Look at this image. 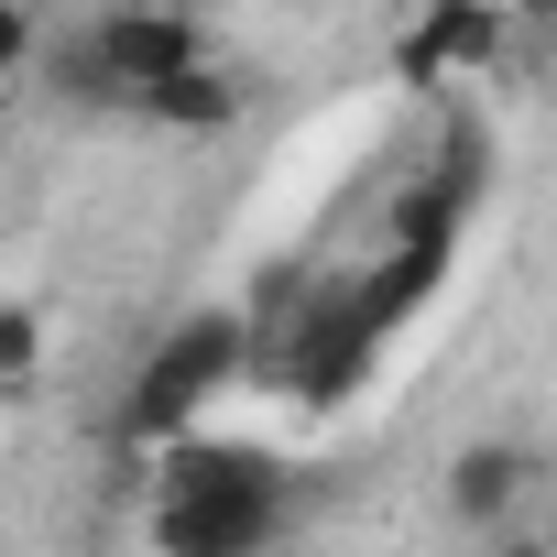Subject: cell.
Listing matches in <instances>:
<instances>
[{
	"instance_id": "3957f363",
	"label": "cell",
	"mask_w": 557,
	"mask_h": 557,
	"mask_svg": "<svg viewBox=\"0 0 557 557\" xmlns=\"http://www.w3.org/2000/svg\"><path fill=\"white\" fill-rule=\"evenodd\" d=\"M513 45V12H481V0H448V12H416L394 34V77L405 88H437V77H470Z\"/></svg>"
},
{
	"instance_id": "6da1fadb",
	"label": "cell",
	"mask_w": 557,
	"mask_h": 557,
	"mask_svg": "<svg viewBox=\"0 0 557 557\" xmlns=\"http://www.w3.org/2000/svg\"><path fill=\"white\" fill-rule=\"evenodd\" d=\"M296 524V470L251 437H186L153 481V557H262Z\"/></svg>"
},
{
	"instance_id": "9c48e42d",
	"label": "cell",
	"mask_w": 557,
	"mask_h": 557,
	"mask_svg": "<svg viewBox=\"0 0 557 557\" xmlns=\"http://www.w3.org/2000/svg\"><path fill=\"white\" fill-rule=\"evenodd\" d=\"M34 361H45V318L0 307V383H34Z\"/></svg>"
},
{
	"instance_id": "52a82bcc",
	"label": "cell",
	"mask_w": 557,
	"mask_h": 557,
	"mask_svg": "<svg viewBox=\"0 0 557 557\" xmlns=\"http://www.w3.org/2000/svg\"><path fill=\"white\" fill-rule=\"evenodd\" d=\"M143 121H164V132H230V121H240V77H230V66L164 77V88L143 99Z\"/></svg>"
},
{
	"instance_id": "277c9868",
	"label": "cell",
	"mask_w": 557,
	"mask_h": 557,
	"mask_svg": "<svg viewBox=\"0 0 557 557\" xmlns=\"http://www.w3.org/2000/svg\"><path fill=\"white\" fill-rule=\"evenodd\" d=\"M99 45H110L132 110H143L164 77H197V66H208V34H197L186 12H99Z\"/></svg>"
},
{
	"instance_id": "5b68a950",
	"label": "cell",
	"mask_w": 557,
	"mask_h": 557,
	"mask_svg": "<svg viewBox=\"0 0 557 557\" xmlns=\"http://www.w3.org/2000/svg\"><path fill=\"white\" fill-rule=\"evenodd\" d=\"M513 503H524V448H513V437H470V448L448 459V513L481 524V535H503Z\"/></svg>"
},
{
	"instance_id": "8fae6325",
	"label": "cell",
	"mask_w": 557,
	"mask_h": 557,
	"mask_svg": "<svg viewBox=\"0 0 557 557\" xmlns=\"http://www.w3.org/2000/svg\"><path fill=\"white\" fill-rule=\"evenodd\" d=\"M481 557H546V546H535V535H513V524H503V535H492V546H481Z\"/></svg>"
},
{
	"instance_id": "30bf717a",
	"label": "cell",
	"mask_w": 557,
	"mask_h": 557,
	"mask_svg": "<svg viewBox=\"0 0 557 557\" xmlns=\"http://www.w3.org/2000/svg\"><path fill=\"white\" fill-rule=\"evenodd\" d=\"M23 55H34V23H23V12H0V77H12Z\"/></svg>"
},
{
	"instance_id": "ba28073f",
	"label": "cell",
	"mask_w": 557,
	"mask_h": 557,
	"mask_svg": "<svg viewBox=\"0 0 557 557\" xmlns=\"http://www.w3.org/2000/svg\"><path fill=\"white\" fill-rule=\"evenodd\" d=\"M426 186H437L448 208H481V186H492V121H481V110H448V132H437V164H426Z\"/></svg>"
},
{
	"instance_id": "7a4b0ae2",
	"label": "cell",
	"mask_w": 557,
	"mask_h": 557,
	"mask_svg": "<svg viewBox=\"0 0 557 557\" xmlns=\"http://www.w3.org/2000/svg\"><path fill=\"white\" fill-rule=\"evenodd\" d=\"M240 361H251V318H240V307H197L186 329H164V339L143 350V372H132V394H121V437H132V448H186V426L208 416V394H219Z\"/></svg>"
},
{
	"instance_id": "8992f818",
	"label": "cell",
	"mask_w": 557,
	"mask_h": 557,
	"mask_svg": "<svg viewBox=\"0 0 557 557\" xmlns=\"http://www.w3.org/2000/svg\"><path fill=\"white\" fill-rule=\"evenodd\" d=\"M45 77H55V99H66V110H132V88H121V66H110L99 23H66V34L45 45Z\"/></svg>"
}]
</instances>
